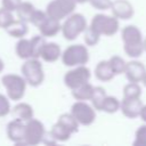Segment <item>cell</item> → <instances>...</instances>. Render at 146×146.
I'll use <instances>...</instances> for the list:
<instances>
[{"instance_id": "cell-1", "label": "cell", "mask_w": 146, "mask_h": 146, "mask_svg": "<svg viewBox=\"0 0 146 146\" xmlns=\"http://www.w3.org/2000/svg\"><path fill=\"white\" fill-rule=\"evenodd\" d=\"M123 40L124 52L131 58H138L144 51L143 47V35L140 30L136 25H127L121 32Z\"/></svg>"}, {"instance_id": "cell-2", "label": "cell", "mask_w": 146, "mask_h": 146, "mask_svg": "<svg viewBox=\"0 0 146 146\" xmlns=\"http://www.w3.org/2000/svg\"><path fill=\"white\" fill-rule=\"evenodd\" d=\"M2 86L6 88L7 91V97L10 100H21L26 90V81L23 76L18 74H5L1 78Z\"/></svg>"}, {"instance_id": "cell-3", "label": "cell", "mask_w": 146, "mask_h": 146, "mask_svg": "<svg viewBox=\"0 0 146 146\" xmlns=\"http://www.w3.org/2000/svg\"><path fill=\"white\" fill-rule=\"evenodd\" d=\"M21 72L26 83L31 87H39L44 80V73L41 62L38 58H29L21 67Z\"/></svg>"}, {"instance_id": "cell-4", "label": "cell", "mask_w": 146, "mask_h": 146, "mask_svg": "<svg viewBox=\"0 0 146 146\" xmlns=\"http://www.w3.org/2000/svg\"><path fill=\"white\" fill-rule=\"evenodd\" d=\"M87 27V21L83 15L81 14H71L67 16L65 22L63 23L60 30L63 33V36L68 40L73 41L75 40Z\"/></svg>"}, {"instance_id": "cell-5", "label": "cell", "mask_w": 146, "mask_h": 146, "mask_svg": "<svg viewBox=\"0 0 146 146\" xmlns=\"http://www.w3.org/2000/svg\"><path fill=\"white\" fill-rule=\"evenodd\" d=\"M60 57L63 64L68 67L86 65L89 60V51L82 44H72L60 54Z\"/></svg>"}, {"instance_id": "cell-6", "label": "cell", "mask_w": 146, "mask_h": 146, "mask_svg": "<svg viewBox=\"0 0 146 146\" xmlns=\"http://www.w3.org/2000/svg\"><path fill=\"white\" fill-rule=\"evenodd\" d=\"M90 27L95 30L99 35L112 36L119 31V19L114 16L97 14L91 19Z\"/></svg>"}, {"instance_id": "cell-7", "label": "cell", "mask_w": 146, "mask_h": 146, "mask_svg": "<svg viewBox=\"0 0 146 146\" xmlns=\"http://www.w3.org/2000/svg\"><path fill=\"white\" fill-rule=\"evenodd\" d=\"M46 130L41 121L36 119H30L25 121V131H24V145H38L42 143Z\"/></svg>"}, {"instance_id": "cell-8", "label": "cell", "mask_w": 146, "mask_h": 146, "mask_svg": "<svg viewBox=\"0 0 146 146\" xmlns=\"http://www.w3.org/2000/svg\"><path fill=\"white\" fill-rule=\"evenodd\" d=\"M75 7L76 3L74 0H51L46 8V14L49 17L60 21L71 15Z\"/></svg>"}, {"instance_id": "cell-9", "label": "cell", "mask_w": 146, "mask_h": 146, "mask_svg": "<svg viewBox=\"0 0 146 146\" xmlns=\"http://www.w3.org/2000/svg\"><path fill=\"white\" fill-rule=\"evenodd\" d=\"M90 76V70L84 65H79L75 68L66 72V74L64 75V83L67 88L72 90L89 82Z\"/></svg>"}, {"instance_id": "cell-10", "label": "cell", "mask_w": 146, "mask_h": 146, "mask_svg": "<svg viewBox=\"0 0 146 146\" xmlns=\"http://www.w3.org/2000/svg\"><path fill=\"white\" fill-rule=\"evenodd\" d=\"M71 114L82 125H90L96 119V112L94 107L83 100H78L71 106Z\"/></svg>"}, {"instance_id": "cell-11", "label": "cell", "mask_w": 146, "mask_h": 146, "mask_svg": "<svg viewBox=\"0 0 146 146\" xmlns=\"http://www.w3.org/2000/svg\"><path fill=\"white\" fill-rule=\"evenodd\" d=\"M141 106L143 102L139 97H123L122 102L120 103V110L128 119H135L139 116Z\"/></svg>"}, {"instance_id": "cell-12", "label": "cell", "mask_w": 146, "mask_h": 146, "mask_svg": "<svg viewBox=\"0 0 146 146\" xmlns=\"http://www.w3.org/2000/svg\"><path fill=\"white\" fill-rule=\"evenodd\" d=\"M123 73L125 74V78L129 82L139 83V82H141V80L146 73V67L144 66V64L141 62L131 60L125 64V68H124Z\"/></svg>"}, {"instance_id": "cell-13", "label": "cell", "mask_w": 146, "mask_h": 146, "mask_svg": "<svg viewBox=\"0 0 146 146\" xmlns=\"http://www.w3.org/2000/svg\"><path fill=\"white\" fill-rule=\"evenodd\" d=\"M24 131H25V122L15 119L11 120L7 124V137L10 141L15 144H23L24 143Z\"/></svg>"}, {"instance_id": "cell-14", "label": "cell", "mask_w": 146, "mask_h": 146, "mask_svg": "<svg viewBox=\"0 0 146 146\" xmlns=\"http://www.w3.org/2000/svg\"><path fill=\"white\" fill-rule=\"evenodd\" d=\"M111 10L117 19H130L133 14V7L132 5L127 0H114L111 3Z\"/></svg>"}, {"instance_id": "cell-15", "label": "cell", "mask_w": 146, "mask_h": 146, "mask_svg": "<svg viewBox=\"0 0 146 146\" xmlns=\"http://www.w3.org/2000/svg\"><path fill=\"white\" fill-rule=\"evenodd\" d=\"M60 23L58 19H55L52 17L47 16L44 18V21L38 26L40 34L44 38H50V36H55L59 31H60Z\"/></svg>"}, {"instance_id": "cell-16", "label": "cell", "mask_w": 146, "mask_h": 146, "mask_svg": "<svg viewBox=\"0 0 146 146\" xmlns=\"http://www.w3.org/2000/svg\"><path fill=\"white\" fill-rule=\"evenodd\" d=\"M60 54H62V50L59 44H57L56 42H46L41 49L40 57L44 62L52 63L60 57Z\"/></svg>"}, {"instance_id": "cell-17", "label": "cell", "mask_w": 146, "mask_h": 146, "mask_svg": "<svg viewBox=\"0 0 146 146\" xmlns=\"http://www.w3.org/2000/svg\"><path fill=\"white\" fill-rule=\"evenodd\" d=\"M7 33L13 36V38H17V39H21V38H24L27 32H29V27H27V23L24 22V21H21V19H14L13 23H10L6 29Z\"/></svg>"}, {"instance_id": "cell-18", "label": "cell", "mask_w": 146, "mask_h": 146, "mask_svg": "<svg viewBox=\"0 0 146 146\" xmlns=\"http://www.w3.org/2000/svg\"><path fill=\"white\" fill-rule=\"evenodd\" d=\"M10 111H11V114H13V116L15 119H19V120H22L24 122L30 120V119H32L33 114H34L32 106L30 104H27V103H18Z\"/></svg>"}, {"instance_id": "cell-19", "label": "cell", "mask_w": 146, "mask_h": 146, "mask_svg": "<svg viewBox=\"0 0 146 146\" xmlns=\"http://www.w3.org/2000/svg\"><path fill=\"white\" fill-rule=\"evenodd\" d=\"M95 75L102 82L111 81L115 76V74L113 73V71L111 68L108 60H102L97 64V66L95 68Z\"/></svg>"}, {"instance_id": "cell-20", "label": "cell", "mask_w": 146, "mask_h": 146, "mask_svg": "<svg viewBox=\"0 0 146 146\" xmlns=\"http://www.w3.org/2000/svg\"><path fill=\"white\" fill-rule=\"evenodd\" d=\"M49 132L51 133V136L54 137V139L56 141H66L70 139V137L72 135V132L64 124H62L58 121L51 127V130Z\"/></svg>"}, {"instance_id": "cell-21", "label": "cell", "mask_w": 146, "mask_h": 146, "mask_svg": "<svg viewBox=\"0 0 146 146\" xmlns=\"http://www.w3.org/2000/svg\"><path fill=\"white\" fill-rule=\"evenodd\" d=\"M16 55L22 58V59H29L32 58V50H31V42L30 39H25V38H21L18 40V42L16 43V48H15Z\"/></svg>"}, {"instance_id": "cell-22", "label": "cell", "mask_w": 146, "mask_h": 146, "mask_svg": "<svg viewBox=\"0 0 146 146\" xmlns=\"http://www.w3.org/2000/svg\"><path fill=\"white\" fill-rule=\"evenodd\" d=\"M92 91H94V86L87 82L75 89H72V96L76 100H90L92 96Z\"/></svg>"}, {"instance_id": "cell-23", "label": "cell", "mask_w": 146, "mask_h": 146, "mask_svg": "<svg viewBox=\"0 0 146 146\" xmlns=\"http://www.w3.org/2000/svg\"><path fill=\"white\" fill-rule=\"evenodd\" d=\"M34 9H35V7L31 2H29V1H22L21 5L18 6V8L15 11L17 13V18L18 19L29 23L30 17H31V15H32V13H33Z\"/></svg>"}, {"instance_id": "cell-24", "label": "cell", "mask_w": 146, "mask_h": 146, "mask_svg": "<svg viewBox=\"0 0 146 146\" xmlns=\"http://www.w3.org/2000/svg\"><path fill=\"white\" fill-rule=\"evenodd\" d=\"M120 110V102L116 97L114 96H105L102 106H100V111L105 112V113H110L113 114L115 112H117Z\"/></svg>"}, {"instance_id": "cell-25", "label": "cell", "mask_w": 146, "mask_h": 146, "mask_svg": "<svg viewBox=\"0 0 146 146\" xmlns=\"http://www.w3.org/2000/svg\"><path fill=\"white\" fill-rule=\"evenodd\" d=\"M58 122H60L62 124H64L72 133H75L79 131V122L73 117V115L71 113H64L62 114L58 120Z\"/></svg>"}, {"instance_id": "cell-26", "label": "cell", "mask_w": 146, "mask_h": 146, "mask_svg": "<svg viewBox=\"0 0 146 146\" xmlns=\"http://www.w3.org/2000/svg\"><path fill=\"white\" fill-rule=\"evenodd\" d=\"M105 96H106V91L103 87H94V91H92V96H91L90 100H91L92 107L95 110L100 111V106H102V103H103Z\"/></svg>"}, {"instance_id": "cell-27", "label": "cell", "mask_w": 146, "mask_h": 146, "mask_svg": "<svg viewBox=\"0 0 146 146\" xmlns=\"http://www.w3.org/2000/svg\"><path fill=\"white\" fill-rule=\"evenodd\" d=\"M31 42V50H32V58H39L41 49L43 44L46 43V39L42 35H34L32 39H30Z\"/></svg>"}, {"instance_id": "cell-28", "label": "cell", "mask_w": 146, "mask_h": 146, "mask_svg": "<svg viewBox=\"0 0 146 146\" xmlns=\"http://www.w3.org/2000/svg\"><path fill=\"white\" fill-rule=\"evenodd\" d=\"M108 63H110L111 68H112V71H113V73L115 75L121 74V73L124 72V68H125V64L127 63H125V60L122 57H120V56H113V57H111L108 59Z\"/></svg>"}, {"instance_id": "cell-29", "label": "cell", "mask_w": 146, "mask_h": 146, "mask_svg": "<svg viewBox=\"0 0 146 146\" xmlns=\"http://www.w3.org/2000/svg\"><path fill=\"white\" fill-rule=\"evenodd\" d=\"M83 32H84V42H86L87 46L94 47V46H96V44L99 42L100 35H99L95 30H92L90 26H89V27L87 26Z\"/></svg>"}, {"instance_id": "cell-30", "label": "cell", "mask_w": 146, "mask_h": 146, "mask_svg": "<svg viewBox=\"0 0 146 146\" xmlns=\"http://www.w3.org/2000/svg\"><path fill=\"white\" fill-rule=\"evenodd\" d=\"M141 88L136 82H130L123 88V97H140Z\"/></svg>"}, {"instance_id": "cell-31", "label": "cell", "mask_w": 146, "mask_h": 146, "mask_svg": "<svg viewBox=\"0 0 146 146\" xmlns=\"http://www.w3.org/2000/svg\"><path fill=\"white\" fill-rule=\"evenodd\" d=\"M135 146H146V124L140 125L135 132Z\"/></svg>"}, {"instance_id": "cell-32", "label": "cell", "mask_w": 146, "mask_h": 146, "mask_svg": "<svg viewBox=\"0 0 146 146\" xmlns=\"http://www.w3.org/2000/svg\"><path fill=\"white\" fill-rule=\"evenodd\" d=\"M14 19L13 11H9L2 7L0 8V29H6L10 23H13Z\"/></svg>"}, {"instance_id": "cell-33", "label": "cell", "mask_w": 146, "mask_h": 146, "mask_svg": "<svg viewBox=\"0 0 146 146\" xmlns=\"http://www.w3.org/2000/svg\"><path fill=\"white\" fill-rule=\"evenodd\" d=\"M47 17V14H46V11H42V10H40V9H34L33 10V13H32V15H31V17H30V21H29V23H32L34 26H39L43 21H44V18Z\"/></svg>"}, {"instance_id": "cell-34", "label": "cell", "mask_w": 146, "mask_h": 146, "mask_svg": "<svg viewBox=\"0 0 146 146\" xmlns=\"http://www.w3.org/2000/svg\"><path fill=\"white\" fill-rule=\"evenodd\" d=\"M10 103L8 100V97L0 94V117L6 116L10 112Z\"/></svg>"}, {"instance_id": "cell-35", "label": "cell", "mask_w": 146, "mask_h": 146, "mask_svg": "<svg viewBox=\"0 0 146 146\" xmlns=\"http://www.w3.org/2000/svg\"><path fill=\"white\" fill-rule=\"evenodd\" d=\"M88 2L96 9H100V10H106L111 8V0H88Z\"/></svg>"}, {"instance_id": "cell-36", "label": "cell", "mask_w": 146, "mask_h": 146, "mask_svg": "<svg viewBox=\"0 0 146 146\" xmlns=\"http://www.w3.org/2000/svg\"><path fill=\"white\" fill-rule=\"evenodd\" d=\"M22 0H1V6L2 8L9 10V11H15L18 6L21 5Z\"/></svg>"}, {"instance_id": "cell-37", "label": "cell", "mask_w": 146, "mask_h": 146, "mask_svg": "<svg viewBox=\"0 0 146 146\" xmlns=\"http://www.w3.org/2000/svg\"><path fill=\"white\" fill-rule=\"evenodd\" d=\"M139 116L141 117V120L144 122H146V105H143L141 108H140V112H139Z\"/></svg>"}, {"instance_id": "cell-38", "label": "cell", "mask_w": 146, "mask_h": 146, "mask_svg": "<svg viewBox=\"0 0 146 146\" xmlns=\"http://www.w3.org/2000/svg\"><path fill=\"white\" fill-rule=\"evenodd\" d=\"M3 68H5V63H3V60L0 58V73L3 71Z\"/></svg>"}, {"instance_id": "cell-39", "label": "cell", "mask_w": 146, "mask_h": 146, "mask_svg": "<svg viewBox=\"0 0 146 146\" xmlns=\"http://www.w3.org/2000/svg\"><path fill=\"white\" fill-rule=\"evenodd\" d=\"M75 1V3H86V2H88V0H74Z\"/></svg>"}, {"instance_id": "cell-40", "label": "cell", "mask_w": 146, "mask_h": 146, "mask_svg": "<svg viewBox=\"0 0 146 146\" xmlns=\"http://www.w3.org/2000/svg\"><path fill=\"white\" fill-rule=\"evenodd\" d=\"M141 82L144 83V86L146 87V73H145V75H144V78H143V80H141Z\"/></svg>"}, {"instance_id": "cell-41", "label": "cell", "mask_w": 146, "mask_h": 146, "mask_svg": "<svg viewBox=\"0 0 146 146\" xmlns=\"http://www.w3.org/2000/svg\"><path fill=\"white\" fill-rule=\"evenodd\" d=\"M143 47H144V50L146 51V39L143 40Z\"/></svg>"}]
</instances>
